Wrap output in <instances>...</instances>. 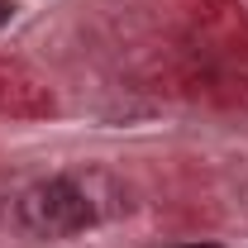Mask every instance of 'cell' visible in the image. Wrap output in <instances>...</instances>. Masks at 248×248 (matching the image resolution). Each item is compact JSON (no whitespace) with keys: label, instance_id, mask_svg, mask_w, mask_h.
Listing matches in <instances>:
<instances>
[{"label":"cell","instance_id":"cell-1","mask_svg":"<svg viewBox=\"0 0 248 248\" xmlns=\"http://www.w3.org/2000/svg\"><path fill=\"white\" fill-rule=\"evenodd\" d=\"M19 219H24V229L38 234V239H67V234L91 229L100 215H95L81 177H48V182H38V186L24 191Z\"/></svg>","mask_w":248,"mask_h":248},{"label":"cell","instance_id":"cell-2","mask_svg":"<svg viewBox=\"0 0 248 248\" xmlns=\"http://www.w3.org/2000/svg\"><path fill=\"white\" fill-rule=\"evenodd\" d=\"M177 248H219V244H177Z\"/></svg>","mask_w":248,"mask_h":248}]
</instances>
